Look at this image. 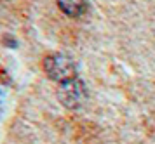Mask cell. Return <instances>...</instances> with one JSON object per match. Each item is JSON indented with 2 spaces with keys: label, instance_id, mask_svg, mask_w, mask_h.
I'll list each match as a JSON object with an SVG mask.
<instances>
[{
  "label": "cell",
  "instance_id": "obj_1",
  "mask_svg": "<svg viewBox=\"0 0 155 144\" xmlns=\"http://www.w3.org/2000/svg\"><path fill=\"white\" fill-rule=\"evenodd\" d=\"M44 71L51 80L59 83L77 78V66L66 54H49L44 59Z\"/></svg>",
  "mask_w": 155,
  "mask_h": 144
},
{
  "label": "cell",
  "instance_id": "obj_2",
  "mask_svg": "<svg viewBox=\"0 0 155 144\" xmlns=\"http://www.w3.org/2000/svg\"><path fill=\"white\" fill-rule=\"evenodd\" d=\"M58 99L64 108L77 110L87 101V89L80 78H71L66 82L59 83L58 89Z\"/></svg>",
  "mask_w": 155,
  "mask_h": 144
},
{
  "label": "cell",
  "instance_id": "obj_3",
  "mask_svg": "<svg viewBox=\"0 0 155 144\" xmlns=\"http://www.w3.org/2000/svg\"><path fill=\"white\" fill-rule=\"evenodd\" d=\"M58 7L70 18H80L89 9V0H56Z\"/></svg>",
  "mask_w": 155,
  "mask_h": 144
},
{
  "label": "cell",
  "instance_id": "obj_4",
  "mask_svg": "<svg viewBox=\"0 0 155 144\" xmlns=\"http://www.w3.org/2000/svg\"><path fill=\"white\" fill-rule=\"evenodd\" d=\"M2 96H4V90L0 89V99H2Z\"/></svg>",
  "mask_w": 155,
  "mask_h": 144
}]
</instances>
